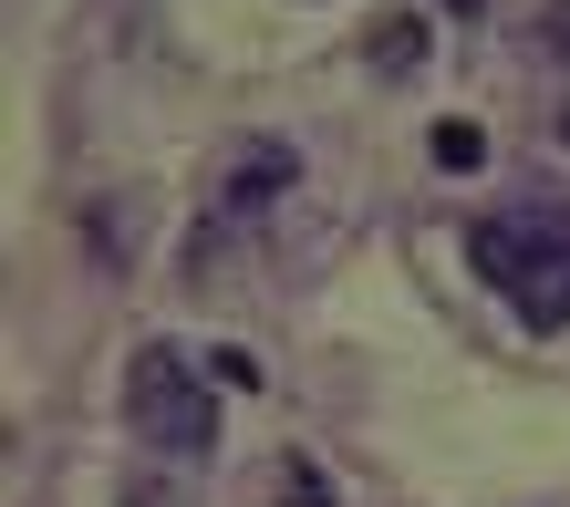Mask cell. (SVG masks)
Wrapping results in <instances>:
<instances>
[{
  "label": "cell",
  "mask_w": 570,
  "mask_h": 507,
  "mask_svg": "<svg viewBox=\"0 0 570 507\" xmlns=\"http://www.w3.org/2000/svg\"><path fill=\"white\" fill-rule=\"evenodd\" d=\"M466 269H478L488 290H509V311L529 331H560L570 321V208L529 197V208L466 218Z\"/></svg>",
  "instance_id": "1"
},
{
  "label": "cell",
  "mask_w": 570,
  "mask_h": 507,
  "mask_svg": "<svg viewBox=\"0 0 570 507\" xmlns=\"http://www.w3.org/2000/svg\"><path fill=\"white\" fill-rule=\"evenodd\" d=\"M125 415H136V435L166 446V456H208L218 446V394H208V374H197L177 342H146L136 352V374H125Z\"/></svg>",
  "instance_id": "2"
},
{
  "label": "cell",
  "mask_w": 570,
  "mask_h": 507,
  "mask_svg": "<svg viewBox=\"0 0 570 507\" xmlns=\"http://www.w3.org/2000/svg\"><path fill=\"white\" fill-rule=\"evenodd\" d=\"M425 156H435V166H446V177H478V166H488V135H478V125H466V115H446V125H435V135H425Z\"/></svg>",
  "instance_id": "3"
},
{
  "label": "cell",
  "mask_w": 570,
  "mask_h": 507,
  "mask_svg": "<svg viewBox=\"0 0 570 507\" xmlns=\"http://www.w3.org/2000/svg\"><path fill=\"white\" fill-rule=\"evenodd\" d=\"M374 62L384 73H425V21H374Z\"/></svg>",
  "instance_id": "4"
},
{
  "label": "cell",
  "mask_w": 570,
  "mask_h": 507,
  "mask_svg": "<svg viewBox=\"0 0 570 507\" xmlns=\"http://www.w3.org/2000/svg\"><path fill=\"white\" fill-rule=\"evenodd\" d=\"M271 187H291V156H281V146L239 166V187H228V208H259V197H271Z\"/></svg>",
  "instance_id": "5"
},
{
  "label": "cell",
  "mask_w": 570,
  "mask_h": 507,
  "mask_svg": "<svg viewBox=\"0 0 570 507\" xmlns=\"http://www.w3.org/2000/svg\"><path fill=\"white\" fill-rule=\"evenodd\" d=\"M281 507H332V477H322L312 456H291V466H281Z\"/></svg>",
  "instance_id": "6"
},
{
  "label": "cell",
  "mask_w": 570,
  "mask_h": 507,
  "mask_svg": "<svg viewBox=\"0 0 570 507\" xmlns=\"http://www.w3.org/2000/svg\"><path fill=\"white\" fill-rule=\"evenodd\" d=\"M435 11H466V21H478V11H488V0H435Z\"/></svg>",
  "instance_id": "7"
},
{
  "label": "cell",
  "mask_w": 570,
  "mask_h": 507,
  "mask_svg": "<svg viewBox=\"0 0 570 507\" xmlns=\"http://www.w3.org/2000/svg\"><path fill=\"white\" fill-rule=\"evenodd\" d=\"M560 135H570V115H560Z\"/></svg>",
  "instance_id": "8"
}]
</instances>
